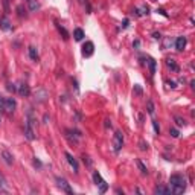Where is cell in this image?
<instances>
[{"label": "cell", "instance_id": "obj_4", "mask_svg": "<svg viewBox=\"0 0 195 195\" xmlns=\"http://www.w3.org/2000/svg\"><path fill=\"white\" fill-rule=\"evenodd\" d=\"M93 53H95V44H93V41H86V44L82 46V56L89 58Z\"/></svg>", "mask_w": 195, "mask_h": 195}, {"label": "cell", "instance_id": "obj_19", "mask_svg": "<svg viewBox=\"0 0 195 195\" xmlns=\"http://www.w3.org/2000/svg\"><path fill=\"white\" fill-rule=\"evenodd\" d=\"M93 181H95V184H96V186H99V184L104 181L102 177H101V174H99L98 171H95V172H93Z\"/></svg>", "mask_w": 195, "mask_h": 195}, {"label": "cell", "instance_id": "obj_9", "mask_svg": "<svg viewBox=\"0 0 195 195\" xmlns=\"http://www.w3.org/2000/svg\"><path fill=\"white\" fill-rule=\"evenodd\" d=\"M186 43H188V41H186V37H178L177 40H175V49L181 52V51L186 47Z\"/></svg>", "mask_w": 195, "mask_h": 195}, {"label": "cell", "instance_id": "obj_23", "mask_svg": "<svg viewBox=\"0 0 195 195\" xmlns=\"http://www.w3.org/2000/svg\"><path fill=\"white\" fill-rule=\"evenodd\" d=\"M174 121H175V124H177L178 126H186V121H184L183 117H178V116H175V117H174Z\"/></svg>", "mask_w": 195, "mask_h": 195}, {"label": "cell", "instance_id": "obj_35", "mask_svg": "<svg viewBox=\"0 0 195 195\" xmlns=\"http://www.w3.org/2000/svg\"><path fill=\"white\" fill-rule=\"evenodd\" d=\"M139 46H140V41H139V40H136V41H134V47H136V49H139Z\"/></svg>", "mask_w": 195, "mask_h": 195}, {"label": "cell", "instance_id": "obj_10", "mask_svg": "<svg viewBox=\"0 0 195 195\" xmlns=\"http://www.w3.org/2000/svg\"><path fill=\"white\" fill-rule=\"evenodd\" d=\"M2 157H3V160H5V163L6 165H12L14 163V156L9 153V151H2Z\"/></svg>", "mask_w": 195, "mask_h": 195}, {"label": "cell", "instance_id": "obj_31", "mask_svg": "<svg viewBox=\"0 0 195 195\" xmlns=\"http://www.w3.org/2000/svg\"><path fill=\"white\" fill-rule=\"evenodd\" d=\"M139 145H140V149H142V151L148 149V143H145L143 140H140V143H139Z\"/></svg>", "mask_w": 195, "mask_h": 195}, {"label": "cell", "instance_id": "obj_21", "mask_svg": "<svg viewBox=\"0 0 195 195\" xmlns=\"http://www.w3.org/2000/svg\"><path fill=\"white\" fill-rule=\"evenodd\" d=\"M17 14H18V17H26V9L23 8V5H18L17 6Z\"/></svg>", "mask_w": 195, "mask_h": 195}, {"label": "cell", "instance_id": "obj_15", "mask_svg": "<svg viewBox=\"0 0 195 195\" xmlns=\"http://www.w3.org/2000/svg\"><path fill=\"white\" fill-rule=\"evenodd\" d=\"M26 2H28V6H29V11H31V12H35L37 9L40 8V5H38L37 0H26Z\"/></svg>", "mask_w": 195, "mask_h": 195}, {"label": "cell", "instance_id": "obj_26", "mask_svg": "<svg viewBox=\"0 0 195 195\" xmlns=\"http://www.w3.org/2000/svg\"><path fill=\"white\" fill-rule=\"evenodd\" d=\"M169 134H171L172 137H178V136H180V133H178L175 128H171V130H169Z\"/></svg>", "mask_w": 195, "mask_h": 195}, {"label": "cell", "instance_id": "obj_17", "mask_svg": "<svg viewBox=\"0 0 195 195\" xmlns=\"http://www.w3.org/2000/svg\"><path fill=\"white\" fill-rule=\"evenodd\" d=\"M73 37H75V40H76V41H81V40L84 38V31H82V29H79V28H76V29L73 31Z\"/></svg>", "mask_w": 195, "mask_h": 195}, {"label": "cell", "instance_id": "obj_20", "mask_svg": "<svg viewBox=\"0 0 195 195\" xmlns=\"http://www.w3.org/2000/svg\"><path fill=\"white\" fill-rule=\"evenodd\" d=\"M148 64H149V72H151V75H154V73H156V61H154L153 58H149Z\"/></svg>", "mask_w": 195, "mask_h": 195}, {"label": "cell", "instance_id": "obj_1", "mask_svg": "<svg viewBox=\"0 0 195 195\" xmlns=\"http://www.w3.org/2000/svg\"><path fill=\"white\" fill-rule=\"evenodd\" d=\"M169 184H171L172 194H183L184 188H186V178L181 174H174L169 177Z\"/></svg>", "mask_w": 195, "mask_h": 195}, {"label": "cell", "instance_id": "obj_32", "mask_svg": "<svg viewBox=\"0 0 195 195\" xmlns=\"http://www.w3.org/2000/svg\"><path fill=\"white\" fill-rule=\"evenodd\" d=\"M166 84H168V86H169V87H171V89H175V87H177V86H175V82H174V81H168V82H166Z\"/></svg>", "mask_w": 195, "mask_h": 195}, {"label": "cell", "instance_id": "obj_2", "mask_svg": "<svg viewBox=\"0 0 195 195\" xmlns=\"http://www.w3.org/2000/svg\"><path fill=\"white\" fill-rule=\"evenodd\" d=\"M124 146V134L121 131H116L114 133V137H113V149L114 153H119Z\"/></svg>", "mask_w": 195, "mask_h": 195}, {"label": "cell", "instance_id": "obj_7", "mask_svg": "<svg viewBox=\"0 0 195 195\" xmlns=\"http://www.w3.org/2000/svg\"><path fill=\"white\" fill-rule=\"evenodd\" d=\"M17 91L20 96H23V98H28L29 95H31V87L26 84V82H20L17 86Z\"/></svg>", "mask_w": 195, "mask_h": 195}, {"label": "cell", "instance_id": "obj_28", "mask_svg": "<svg viewBox=\"0 0 195 195\" xmlns=\"http://www.w3.org/2000/svg\"><path fill=\"white\" fill-rule=\"evenodd\" d=\"M0 111H5V98L0 96Z\"/></svg>", "mask_w": 195, "mask_h": 195}, {"label": "cell", "instance_id": "obj_29", "mask_svg": "<svg viewBox=\"0 0 195 195\" xmlns=\"http://www.w3.org/2000/svg\"><path fill=\"white\" fill-rule=\"evenodd\" d=\"M3 6H5V11L9 12V0H3Z\"/></svg>", "mask_w": 195, "mask_h": 195}, {"label": "cell", "instance_id": "obj_25", "mask_svg": "<svg viewBox=\"0 0 195 195\" xmlns=\"http://www.w3.org/2000/svg\"><path fill=\"white\" fill-rule=\"evenodd\" d=\"M153 126H154V131H156V134H160V126H159V122L154 119L153 121Z\"/></svg>", "mask_w": 195, "mask_h": 195}, {"label": "cell", "instance_id": "obj_27", "mask_svg": "<svg viewBox=\"0 0 195 195\" xmlns=\"http://www.w3.org/2000/svg\"><path fill=\"white\" fill-rule=\"evenodd\" d=\"M134 93H136V95H139V96H140V95H142V93H143L142 87H140V86H134Z\"/></svg>", "mask_w": 195, "mask_h": 195}, {"label": "cell", "instance_id": "obj_6", "mask_svg": "<svg viewBox=\"0 0 195 195\" xmlns=\"http://www.w3.org/2000/svg\"><path fill=\"white\" fill-rule=\"evenodd\" d=\"M24 136L28 140H34L35 139V131H34V125L31 122L26 121V125H24Z\"/></svg>", "mask_w": 195, "mask_h": 195}, {"label": "cell", "instance_id": "obj_18", "mask_svg": "<svg viewBox=\"0 0 195 195\" xmlns=\"http://www.w3.org/2000/svg\"><path fill=\"white\" fill-rule=\"evenodd\" d=\"M56 29H58V32L63 35V38H64V40H67V38H69V32L66 31V28H64V26H61V24H56Z\"/></svg>", "mask_w": 195, "mask_h": 195}, {"label": "cell", "instance_id": "obj_8", "mask_svg": "<svg viewBox=\"0 0 195 195\" xmlns=\"http://www.w3.org/2000/svg\"><path fill=\"white\" fill-rule=\"evenodd\" d=\"M64 156H66V159H67V162H69V165L73 168V172H75V174H78V171H79V166H78V162H76V159L72 156L70 153H66Z\"/></svg>", "mask_w": 195, "mask_h": 195}, {"label": "cell", "instance_id": "obj_24", "mask_svg": "<svg viewBox=\"0 0 195 195\" xmlns=\"http://www.w3.org/2000/svg\"><path fill=\"white\" fill-rule=\"evenodd\" d=\"M107 188H108V184H107L105 181H102V183L99 184V192H101V194H104V192L107 191Z\"/></svg>", "mask_w": 195, "mask_h": 195}, {"label": "cell", "instance_id": "obj_5", "mask_svg": "<svg viewBox=\"0 0 195 195\" xmlns=\"http://www.w3.org/2000/svg\"><path fill=\"white\" fill-rule=\"evenodd\" d=\"M17 108V102L14 98H5V111L8 113H14Z\"/></svg>", "mask_w": 195, "mask_h": 195}, {"label": "cell", "instance_id": "obj_3", "mask_svg": "<svg viewBox=\"0 0 195 195\" xmlns=\"http://www.w3.org/2000/svg\"><path fill=\"white\" fill-rule=\"evenodd\" d=\"M55 180H56V184H58V188H60L61 191H64V192H67V194L73 195V191H72L70 184L67 183V180H66V178H63V177H56Z\"/></svg>", "mask_w": 195, "mask_h": 195}, {"label": "cell", "instance_id": "obj_36", "mask_svg": "<svg viewBox=\"0 0 195 195\" xmlns=\"http://www.w3.org/2000/svg\"><path fill=\"white\" fill-rule=\"evenodd\" d=\"M157 12H160V14H162V16H165V17H168V14H166V12H165V11H163V9H159V11H157Z\"/></svg>", "mask_w": 195, "mask_h": 195}, {"label": "cell", "instance_id": "obj_38", "mask_svg": "<svg viewBox=\"0 0 195 195\" xmlns=\"http://www.w3.org/2000/svg\"><path fill=\"white\" fill-rule=\"evenodd\" d=\"M154 38H156V40H160L162 37H160V34H157V32H156V34H154Z\"/></svg>", "mask_w": 195, "mask_h": 195}, {"label": "cell", "instance_id": "obj_22", "mask_svg": "<svg viewBox=\"0 0 195 195\" xmlns=\"http://www.w3.org/2000/svg\"><path fill=\"white\" fill-rule=\"evenodd\" d=\"M136 163H137V168L140 169V172H142V174H148V169H146V166L143 165V163L140 162V160H137Z\"/></svg>", "mask_w": 195, "mask_h": 195}, {"label": "cell", "instance_id": "obj_34", "mask_svg": "<svg viewBox=\"0 0 195 195\" xmlns=\"http://www.w3.org/2000/svg\"><path fill=\"white\" fill-rule=\"evenodd\" d=\"M105 128H111V122H110V119H105Z\"/></svg>", "mask_w": 195, "mask_h": 195}, {"label": "cell", "instance_id": "obj_30", "mask_svg": "<svg viewBox=\"0 0 195 195\" xmlns=\"http://www.w3.org/2000/svg\"><path fill=\"white\" fill-rule=\"evenodd\" d=\"M6 89L9 90V91H16V90H17V87H16L14 84H11V82H9V84L6 86Z\"/></svg>", "mask_w": 195, "mask_h": 195}, {"label": "cell", "instance_id": "obj_13", "mask_svg": "<svg viewBox=\"0 0 195 195\" xmlns=\"http://www.w3.org/2000/svg\"><path fill=\"white\" fill-rule=\"evenodd\" d=\"M12 26H11V23H9V20L6 17H2L0 18V29H3V31H9Z\"/></svg>", "mask_w": 195, "mask_h": 195}, {"label": "cell", "instance_id": "obj_16", "mask_svg": "<svg viewBox=\"0 0 195 195\" xmlns=\"http://www.w3.org/2000/svg\"><path fill=\"white\" fill-rule=\"evenodd\" d=\"M146 111H148L149 116H154V113H156V107H154V102L151 99L146 102Z\"/></svg>", "mask_w": 195, "mask_h": 195}, {"label": "cell", "instance_id": "obj_37", "mask_svg": "<svg viewBox=\"0 0 195 195\" xmlns=\"http://www.w3.org/2000/svg\"><path fill=\"white\" fill-rule=\"evenodd\" d=\"M34 165H35V166H38V168H40V166H41V163H40V162H38V160H34Z\"/></svg>", "mask_w": 195, "mask_h": 195}, {"label": "cell", "instance_id": "obj_39", "mask_svg": "<svg viewBox=\"0 0 195 195\" xmlns=\"http://www.w3.org/2000/svg\"><path fill=\"white\" fill-rule=\"evenodd\" d=\"M126 26H128V20H125V21H124V24H122V28H126Z\"/></svg>", "mask_w": 195, "mask_h": 195}, {"label": "cell", "instance_id": "obj_11", "mask_svg": "<svg viewBox=\"0 0 195 195\" xmlns=\"http://www.w3.org/2000/svg\"><path fill=\"white\" fill-rule=\"evenodd\" d=\"M154 194H157V195H169V194H172V192H171V189H169V188L157 186V188L154 189Z\"/></svg>", "mask_w": 195, "mask_h": 195}, {"label": "cell", "instance_id": "obj_12", "mask_svg": "<svg viewBox=\"0 0 195 195\" xmlns=\"http://www.w3.org/2000/svg\"><path fill=\"white\" fill-rule=\"evenodd\" d=\"M166 66H168V67H169L172 72H178V70H180L174 58H166Z\"/></svg>", "mask_w": 195, "mask_h": 195}, {"label": "cell", "instance_id": "obj_14", "mask_svg": "<svg viewBox=\"0 0 195 195\" xmlns=\"http://www.w3.org/2000/svg\"><path fill=\"white\" fill-rule=\"evenodd\" d=\"M28 52H29V56H31V60H32V61H38V52H37V47L29 46Z\"/></svg>", "mask_w": 195, "mask_h": 195}, {"label": "cell", "instance_id": "obj_33", "mask_svg": "<svg viewBox=\"0 0 195 195\" xmlns=\"http://www.w3.org/2000/svg\"><path fill=\"white\" fill-rule=\"evenodd\" d=\"M84 163H87V165L90 166V165H91V160H90L89 157H86V156H84Z\"/></svg>", "mask_w": 195, "mask_h": 195}]
</instances>
